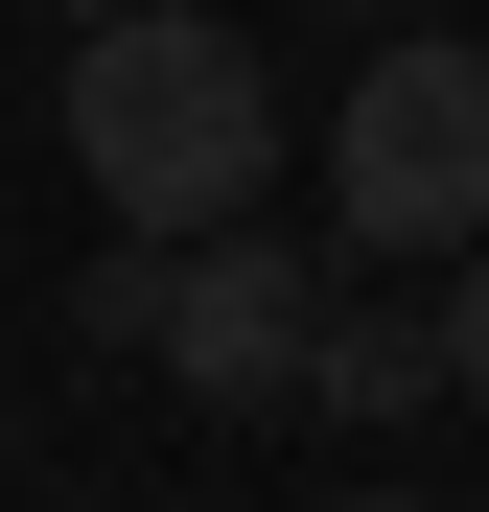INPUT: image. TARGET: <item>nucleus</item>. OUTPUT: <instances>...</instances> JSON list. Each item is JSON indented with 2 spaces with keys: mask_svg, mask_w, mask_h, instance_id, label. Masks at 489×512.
I'll return each instance as SVG.
<instances>
[{
  "mask_svg": "<svg viewBox=\"0 0 489 512\" xmlns=\"http://www.w3.org/2000/svg\"><path fill=\"white\" fill-rule=\"evenodd\" d=\"M70 163H94V210H117V233H257L280 94H257V47H233V24L140 0V24L70 47Z\"/></svg>",
  "mask_w": 489,
  "mask_h": 512,
  "instance_id": "obj_1",
  "label": "nucleus"
},
{
  "mask_svg": "<svg viewBox=\"0 0 489 512\" xmlns=\"http://www.w3.org/2000/svg\"><path fill=\"white\" fill-rule=\"evenodd\" d=\"M70 326H117L140 373H187V396L233 419V396H303V350H326V280H303L280 233H117Z\"/></svg>",
  "mask_w": 489,
  "mask_h": 512,
  "instance_id": "obj_2",
  "label": "nucleus"
},
{
  "mask_svg": "<svg viewBox=\"0 0 489 512\" xmlns=\"http://www.w3.org/2000/svg\"><path fill=\"white\" fill-rule=\"evenodd\" d=\"M326 233L350 256H489V47H373L326 117Z\"/></svg>",
  "mask_w": 489,
  "mask_h": 512,
  "instance_id": "obj_3",
  "label": "nucleus"
},
{
  "mask_svg": "<svg viewBox=\"0 0 489 512\" xmlns=\"http://www.w3.org/2000/svg\"><path fill=\"white\" fill-rule=\"evenodd\" d=\"M303 396H326V419H420V396H466V350H443V326H396V303H326Z\"/></svg>",
  "mask_w": 489,
  "mask_h": 512,
  "instance_id": "obj_4",
  "label": "nucleus"
},
{
  "mask_svg": "<svg viewBox=\"0 0 489 512\" xmlns=\"http://www.w3.org/2000/svg\"><path fill=\"white\" fill-rule=\"evenodd\" d=\"M443 350H466V419H489V256H466V303H443Z\"/></svg>",
  "mask_w": 489,
  "mask_h": 512,
  "instance_id": "obj_5",
  "label": "nucleus"
},
{
  "mask_svg": "<svg viewBox=\"0 0 489 512\" xmlns=\"http://www.w3.org/2000/svg\"><path fill=\"white\" fill-rule=\"evenodd\" d=\"M47 24H70V47H94V24H140V0H47Z\"/></svg>",
  "mask_w": 489,
  "mask_h": 512,
  "instance_id": "obj_6",
  "label": "nucleus"
},
{
  "mask_svg": "<svg viewBox=\"0 0 489 512\" xmlns=\"http://www.w3.org/2000/svg\"><path fill=\"white\" fill-rule=\"evenodd\" d=\"M0 466H24V396H0Z\"/></svg>",
  "mask_w": 489,
  "mask_h": 512,
  "instance_id": "obj_7",
  "label": "nucleus"
},
{
  "mask_svg": "<svg viewBox=\"0 0 489 512\" xmlns=\"http://www.w3.org/2000/svg\"><path fill=\"white\" fill-rule=\"evenodd\" d=\"M350 512H420V489H350Z\"/></svg>",
  "mask_w": 489,
  "mask_h": 512,
  "instance_id": "obj_8",
  "label": "nucleus"
},
{
  "mask_svg": "<svg viewBox=\"0 0 489 512\" xmlns=\"http://www.w3.org/2000/svg\"><path fill=\"white\" fill-rule=\"evenodd\" d=\"M350 24H396V0H350Z\"/></svg>",
  "mask_w": 489,
  "mask_h": 512,
  "instance_id": "obj_9",
  "label": "nucleus"
}]
</instances>
